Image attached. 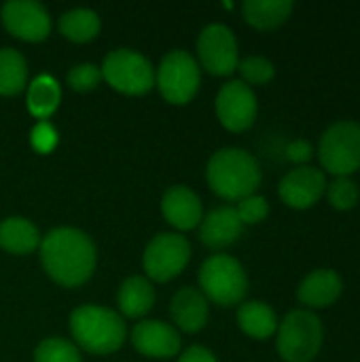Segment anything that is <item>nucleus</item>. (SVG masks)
<instances>
[{"instance_id": "cd10ccee", "label": "nucleus", "mask_w": 360, "mask_h": 362, "mask_svg": "<svg viewBox=\"0 0 360 362\" xmlns=\"http://www.w3.org/2000/svg\"><path fill=\"white\" fill-rule=\"evenodd\" d=\"M238 70L246 85H265L276 76V66L263 55H248L238 62Z\"/></svg>"}, {"instance_id": "39448f33", "label": "nucleus", "mask_w": 360, "mask_h": 362, "mask_svg": "<svg viewBox=\"0 0 360 362\" xmlns=\"http://www.w3.org/2000/svg\"><path fill=\"white\" fill-rule=\"evenodd\" d=\"M318 159L325 172L352 176L360 170V123L352 119L331 123L318 142Z\"/></svg>"}, {"instance_id": "7c9ffc66", "label": "nucleus", "mask_w": 360, "mask_h": 362, "mask_svg": "<svg viewBox=\"0 0 360 362\" xmlns=\"http://www.w3.org/2000/svg\"><path fill=\"white\" fill-rule=\"evenodd\" d=\"M57 144V132L53 125H49L47 121H40L38 125H34L32 129V146L38 153H49L51 148H55Z\"/></svg>"}, {"instance_id": "4be33fe9", "label": "nucleus", "mask_w": 360, "mask_h": 362, "mask_svg": "<svg viewBox=\"0 0 360 362\" xmlns=\"http://www.w3.org/2000/svg\"><path fill=\"white\" fill-rule=\"evenodd\" d=\"M117 301H119V308H121V312L125 316L138 318V316H144L153 308V303H155V288H153V284L146 278L132 276V278H127L121 284Z\"/></svg>"}, {"instance_id": "a878e982", "label": "nucleus", "mask_w": 360, "mask_h": 362, "mask_svg": "<svg viewBox=\"0 0 360 362\" xmlns=\"http://www.w3.org/2000/svg\"><path fill=\"white\" fill-rule=\"evenodd\" d=\"M325 195H327L331 208H335L339 212L354 210L360 199L359 182L352 176H337V178H333V182L327 185Z\"/></svg>"}, {"instance_id": "6ab92c4d", "label": "nucleus", "mask_w": 360, "mask_h": 362, "mask_svg": "<svg viewBox=\"0 0 360 362\" xmlns=\"http://www.w3.org/2000/svg\"><path fill=\"white\" fill-rule=\"evenodd\" d=\"M240 329L255 339H269L278 331V316L274 308L265 301H246L238 310Z\"/></svg>"}, {"instance_id": "20e7f679", "label": "nucleus", "mask_w": 360, "mask_h": 362, "mask_svg": "<svg viewBox=\"0 0 360 362\" xmlns=\"http://www.w3.org/2000/svg\"><path fill=\"white\" fill-rule=\"evenodd\" d=\"M325 327L312 310L289 312L276 331V348L286 362H312L323 350Z\"/></svg>"}, {"instance_id": "0eeeda50", "label": "nucleus", "mask_w": 360, "mask_h": 362, "mask_svg": "<svg viewBox=\"0 0 360 362\" xmlns=\"http://www.w3.org/2000/svg\"><path fill=\"white\" fill-rule=\"evenodd\" d=\"M102 76L117 91L140 95L155 85V70L151 62L134 49H115L104 57Z\"/></svg>"}, {"instance_id": "ddd939ff", "label": "nucleus", "mask_w": 360, "mask_h": 362, "mask_svg": "<svg viewBox=\"0 0 360 362\" xmlns=\"http://www.w3.org/2000/svg\"><path fill=\"white\" fill-rule=\"evenodd\" d=\"M327 185L329 182L323 170H316L312 165H301L284 174V178L278 185V193L286 206L295 210H308L325 195Z\"/></svg>"}, {"instance_id": "b1692460", "label": "nucleus", "mask_w": 360, "mask_h": 362, "mask_svg": "<svg viewBox=\"0 0 360 362\" xmlns=\"http://www.w3.org/2000/svg\"><path fill=\"white\" fill-rule=\"evenodd\" d=\"M59 30L74 42H87L100 32V17L91 8H72L62 13Z\"/></svg>"}, {"instance_id": "473e14b6", "label": "nucleus", "mask_w": 360, "mask_h": 362, "mask_svg": "<svg viewBox=\"0 0 360 362\" xmlns=\"http://www.w3.org/2000/svg\"><path fill=\"white\" fill-rule=\"evenodd\" d=\"M178 362H216V358L210 350H206L202 346H191L189 350L182 352Z\"/></svg>"}, {"instance_id": "2eb2a0df", "label": "nucleus", "mask_w": 360, "mask_h": 362, "mask_svg": "<svg viewBox=\"0 0 360 362\" xmlns=\"http://www.w3.org/2000/svg\"><path fill=\"white\" fill-rule=\"evenodd\" d=\"M344 293V280L335 269L320 267L310 272L299 288H297V299L299 303L306 305V310H325L337 303V299Z\"/></svg>"}, {"instance_id": "9b49d317", "label": "nucleus", "mask_w": 360, "mask_h": 362, "mask_svg": "<svg viewBox=\"0 0 360 362\" xmlns=\"http://www.w3.org/2000/svg\"><path fill=\"white\" fill-rule=\"evenodd\" d=\"M257 95L244 81H229L216 95V115L221 123L231 132L248 129L257 119Z\"/></svg>"}, {"instance_id": "2f4dec72", "label": "nucleus", "mask_w": 360, "mask_h": 362, "mask_svg": "<svg viewBox=\"0 0 360 362\" xmlns=\"http://www.w3.org/2000/svg\"><path fill=\"white\" fill-rule=\"evenodd\" d=\"M286 157L297 163V168L306 165L312 157H314V144L306 138H297V140H291L289 146H286Z\"/></svg>"}, {"instance_id": "c756f323", "label": "nucleus", "mask_w": 360, "mask_h": 362, "mask_svg": "<svg viewBox=\"0 0 360 362\" xmlns=\"http://www.w3.org/2000/svg\"><path fill=\"white\" fill-rule=\"evenodd\" d=\"M102 81V70L93 64H76L68 72V83L76 91H89Z\"/></svg>"}, {"instance_id": "dca6fc26", "label": "nucleus", "mask_w": 360, "mask_h": 362, "mask_svg": "<svg viewBox=\"0 0 360 362\" xmlns=\"http://www.w3.org/2000/svg\"><path fill=\"white\" fill-rule=\"evenodd\" d=\"M242 233H244V223L240 221L236 208L221 206V208H214L212 212H208L206 218H202L199 238L212 250L231 246L233 242L240 240Z\"/></svg>"}, {"instance_id": "423d86ee", "label": "nucleus", "mask_w": 360, "mask_h": 362, "mask_svg": "<svg viewBox=\"0 0 360 362\" xmlns=\"http://www.w3.org/2000/svg\"><path fill=\"white\" fill-rule=\"evenodd\" d=\"M202 295L219 305H236L248 291V278L240 261L229 255L210 257L199 269Z\"/></svg>"}, {"instance_id": "9d476101", "label": "nucleus", "mask_w": 360, "mask_h": 362, "mask_svg": "<svg viewBox=\"0 0 360 362\" xmlns=\"http://www.w3.org/2000/svg\"><path fill=\"white\" fill-rule=\"evenodd\" d=\"M197 53L202 66L210 74L227 76L238 70V40L236 34L223 23H210L202 30L197 40Z\"/></svg>"}, {"instance_id": "5701e85b", "label": "nucleus", "mask_w": 360, "mask_h": 362, "mask_svg": "<svg viewBox=\"0 0 360 362\" xmlns=\"http://www.w3.org/2000/svg\"><path fill=\"white\" fill-rule=\"evenodd\" d=\"M59 100H62V91H59V85L53 76L40 74L30 83L28 108L34 117H38V119L51 117L55 112V108L59 106Z\"/></svg>"}, {"instance_id": "7ed1b4c3", "label": "nucleus", "mask_w": 360, "mask_h": 362, "mask_svg": "<svg viewBox=\"0 0 360 362\" xmlns=\"http://www.w3.org/2000/svg\"><path fill=\"white\" fill-rule=\"evenodd\" d=\"M70 331L76 344L91 354L117 352L125 341V325L121 316L100 305L76 308L70 316Z\"/></svg>"}, {"instance_id": "c85d7f7f", "label": "nucleus", "mask_w": 360, "mask_h": 362, "mask_svg": "<svg viewBox=\"0 0 360 362\" xmlns=\"http://www.w3.org/2000/svg\"><path fill=\"white\" fill-rule=\"evenodd\" d=\"M236 212H238V216H240V221L244 225H257V223H261V221L267 218L269 204H267L265 197H261V195L255 193V195H248V197L240 199Z\"/></svg>"}, {"instance_id": "aec40b11", "label": "nucleus", "mask_w": 360, "mask_h": 362, "mask_svg": "<svg viewBox=\"0 0 360 362\" xmlns=\"http://www.w3.org/2000/svg\"><path fill=\"white\" fill-rule=\"evenodd\" d=\"M293 6V0H246L242 13L257 30H274L291 17Z\"/></svg>"}, {"instance_id": "f8f14e48", "label": "nucleus", "mask_w": 360, "mask_h": 362, "mask_svg": "<svg viewBox=\"0 0 360 362\" xmlns=\"http://www.w3.org/2000/svg\"><path fill=\"white\" fill-rule=\"evenodd\" d=\"M4 28L23 40H42L51 30V19L47 8L36 0H8L2 4Z\"/></svg>"}, {"instance_id": "f257e3e1", "label": "nucleus", "mask_w": 360, "mask_h": 362, "mask_svg": "<svg viewBox=\"0 0 360 362\" xmlns=\"http://www.w3.org/2000/svg\"><path fill=\"white\" fill-rule=\"evenodd\" d=\"M40 259L55 282L64 286H79L93 274L95 246L81 229L59 227L49 231L40 242Z\"/></svg>"}, {"instance_id": "1a4fd4ad", "label": "nucleus", "mask_w": 360, "mask_h": 362, "mask_svg": "<svg viewBox=\"0 0 360 362\" xmlns=\"http://www.w3.org/2000/svg\"><path fill=\"white\" fill-rule=\"evenodd\" d=\"M191 257V244L178 233L155 235L144 250V272L155 282H168L176 278Z\"/></svg>"}, {"instance_id": "bb28decb", "label": "nucleus", "mask_w": 360, "mask_h": 362, "mask_svg": "<svg viewBox=\"0 0 360 362\" xmlns=\"http://www.w3.org/2000/svg\"><path fill=\"white\" fill-rule=\"evenodd\" d=\"M34 362H81V354L74 344L62 337H49L34 350Z\"/></svg>"}, {"instance_id": "4468645a", "label": "nucleus", "mask_w": 360, "mask_h": 362, "mask_svg": "<svg viewBox=\"0 0 360 362\" xmlns=\"http://www.w3.org/2000/svg\"><path fill=\"white\" fill-rule=\"evenodd\" d=\"M134 348L151 358H170L176 356L180 350V335L178 331L161 320H144L138 322L132 331Z\"/></svg>"}, {"instance_id": "393cba45", "label": "nucleus", "mask_w": 360, "mask_h": 362, "mask_svg": "<svg viewBox=\"0 0 360 362\" xmlns=\"http://www.w3.org/2000/svg\"><path fill=\"white\" fill-rule=\"evenodd\" d=\"M28 78V66L19 51L4 47L0 49V93L15 95L23 89Z\"/></svg>"}, {"instance_id": "412c9836", "label": "nucleus", "mask_w": 360, "mask_h": 362, "mask_svg": "<svg viewBox=\"0 0 360 362\" xmlns=\"http://www.w3.org/2000/svg\"><path fill=\"white\" fill-rule=\"evenodd\" d=\"M40 244L38 229L21 216H11L0 223V246L13 255H28Z\"/></svg>"}, {"instance_id": "6e6552de", "label": "nucleus", "mask_w": 360, "mask_h": 362, "mask_svg": "<svg viewBox=\"0 0 360 362\" xmlns=\"http://www.w3.org/2000/svg\"><path fill=\"white\" fill-rule=\"evenodd\" d=\"M199 66L182 49L170 51L157 70V87L161 95L172 104H187L199 87Z\"/></svg>"}, {"instance_id": "f3484780", "label": "nucleus", "mask_w": 360, "mask_h": 362, "mask_svg": "<svg viewBox=\"0 0 360 362\" xmlns=\"http://www.w3.org/2000/svg\"><path fill=\"white\" fill-rule=\"evenodd\" d=\"M161 210H163V216L168 218V223H172L178 229H193L204 218L199 197L189 187H182V185L170 187L166 191Z\"/></svg>"}, {"instance_id": "f03ea898", "label": "nucleus", "mask_w": 360, "mask_h": 362, "mask_svg": "<svg viewBox=\"0 0 360 362\" xmlns=\"http://www.w3.org/2000/svg\"><path fill=\"white\" fill-rule=\"evenodd\" d=\"M206 176L212 191L231 202L255 195L261 185V168L257 159L248 151L236 146L216 151L208 161Z\"/></svg>"}, {"instance_id": "a211bd4d", "label": "nucleus", "mask_w": 360, "mask_h": 362, "mask_svg": "<svg viewBox=\"0 0 360 362\" xmlns=\"http://www.w3.org/2000/svg\"><path fill=\"white\" fill-rule=\"evenodd\" d=\"M170 314L178 329H182L185 333H197L208 320L206 297L197 288H180L172 297Z\"/></svg>"}]
</instances>
